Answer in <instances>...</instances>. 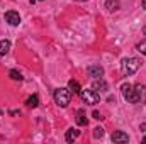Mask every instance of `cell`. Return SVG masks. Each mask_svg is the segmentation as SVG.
Masks as SVG:
<instances>
[{
	"instance_id": "cell-1",
	"label": "cell",
	"mask_w": 146,
	"mask_h": 144,
	"mask_svg": "<svg viewBox=\"0 0 146 144\" xmlns=\"http://www.w3.org/2000/svg\"><path fill=\"white\" fill-rule=\"evenodd\" d=\"M53 97H54V102H56L60 107L65 108V107H68V104L72 102V90H70V88H65V87L56 88L54 93H53Z\"/></svg>"
},
{
	"instance_id": "cell-2",
	"label": "cell",
	"mask_w": 146,
	"mask_h": 144,
	"mask_svg": "<svg viewBox=\"0 0 146 144\" xmlns=\"http://www.w3.org/2000/svg\"><path fill=\"white\" fill-rule=\"evenodd\" d=\"M139 65H141V61L138 58H124L122 63H121V71H122L124 76H131V75H134L138 71Z\"/></svg>"
},
{
	"instance_id": "cell-3",
	"label": "cell",
	"mask_w": 146,
	"mask_h": 144,
	"mask_svg": "<svg viewBox=\"0 0 146 144\" xmlns=\"http://www.w3.org/2000/svg\"><path fill=\"white\" fill-rule=\"evenodd\" d=\"M121 92H122L124 100H127V104H138V102H141V98L138 97V93H136V90H134L133 85H129V83H122Z\"/></svg>"
},
{
	"instance_id": "cell-4",
	"label": "cell",
	"mask_w": 146,
	"mask_h": 144,
	"mask_svg": "<svg viewBox=\"0 0 146 144\" xmlns=\"http://www.w3.org/2000/svg\"><path fill=\"white\" fill-rule=\"evenodd\" d=\"M80 97H82V100H83L87 105H97V104L100 102V95H99V92H95L94 88L82 90V92H80Z\"/></svg>"
},
{
	"instance_id": "cell-5",
	"label": "cell",
	"mask_w": 146,
	"mask_h": 144,
	"mask_svg": "<svg viewBox=\"0 0 146 144\" xmlns=\"http://www.w3.org/2000/svg\"><path fill=\"white\" fill-rule=\"evenodd\" d=\"M5 22H9L10 26H19L21 24V15H19V12H15V10H9V12H5Z\"/></svg>"
},
{
	"instance_id": "cell-6",
	"label": "cell",
	"mask_w": 146,
	"mask_h": 144,
	"mask_svg": "<svg viewBox=\"0 0 146 144\" xmlns=\"http://www.w3.org/2000/svg\"><path fill=\"white\" fill-rule=\"evenodd\" d=\"M87 73H88V76H92V78H102V76H104V68H102L100 65H90V66L87 68Z\"/></svg>"
},
{
	"instance_id": "cell-7",
	"label": "cell",
	"mask_w": 146,
	"mask_h": 144,
	"mask_svg": "<svg viewBox=\"0 0 146 144\" xmlns=\"http://www.w3.org/2000/svg\"><path fill=\"white\" fill-rule=\"evenodd\" d=\"M92 88L95 90V92H107V88H109V85H107V81L106 80H102V78H95V81L92 83Z\"/></svg>"
},
{
	"instance_id": "cell-8",
	"label": "cell",
	"mask_w": 146,
	"mask_h": 144,
	"mask_svg": "<svg viewBox=\"0 0 146 144\" xmlns=\"http://www.w3.org/2000/svg\"><path fill=\"white\" fill-rule=\"evenodd\" d=\"M112 141L114 143H127L129 141V136L126 132H122V131H115L112 134Z\"/></svg>"
},
{
	"instance_id": "cell-9",
	"label": "cell",
	"mask_w": 146,
	"mask_h": 144,
	"mask_svg": "<svg viewBox=\"0 0 146 144\" xmlns=\"http://www.w3.org/2000/svg\"><path fill=\"white\" fill-rule=\"evenodd\" d=\"M78 136H80V131H78V129H68L66 134H65V141H66V143H73Z\"/></svg>"
},
{
	"instance_id": "cell-10",
	"label": "cell",
	"mask_w": 146,
	"mask_h": 144,
	"mask_svg": "<svg viewBox=\"0 0 146 144\" xmlns=\"http://www.w3.org/2000/svg\"><path fill=\"white\" fill-rule=\"evenodd\" d=\"M106 9H107L109 12H115V10L121 9V2H119V0H107V2H106Z\"/></svg>"
},
{
	"instance_id": "cell-11",
	"label": "cell",
	"mask_w": 146,
	"mask_h": 144,
	"mask_svg": "<svg viewBox=\"0 0 146 144\" xmlns=\"http://www.w3.org/2000/svg\"><path fill=\"white\" fill-rule=\"evenodd\" d=\"M9 49H10V41L9 39H2L0 41V58L5 56L9 53Z\"/></svg>"
},
{
	"instance_id": "cell-12",
	"label": "cell",
	"mask_w": 146,
	"mask_h": 144,
	"mask_svg": "<svg viewBox=\"0 0 146 144\" xmlns=\"http://www.w3.org/2000/svg\"><path fill=\"white\" fill-rule=\"evenodd\" d=\"M68 88L72 90V93H78V95H80V92H82L80 83H78L76 80H70V81H68Z\"/></svg>"
},
{
	"instance_id": "cell-13",
	"label": "cell",
	"mask_w": 146,
	"mask_h": 144,
	"mask_svg": "<svg viewBox=\"0 0 146 144\" xmlns=\"http://www.w3.org/2000/svg\"><path fill=\"white\" fill-rule=\"evenodd\" d=\"M26 105L31 108H36L37 105H39V97L37 95H33V97H29L27 100H26Z\"/></svg>"
},
{
	"instance_id": "cell-14",
	"label": "cell",
	"mask_w": 146,
	"mask_h": 144,
	"mask_svg": "<svg viewBox=\"0 0 146 144\" xmlns=\"http://www.w3.org/2000/svg\"><path fill=\"white\" fill-rule=\"evenodd\" d=\"M75 120H76V124H78V126H88V119L83 115V112H78Z\"/></svg>"
},
{
	"instance_id": "cell-15",
	"label": "cell",
	"mask_w": 146,
	"mask_h": 144,
	"mask_svg": "<svg viewBox=\"0 0 146 144\" xmlns=\"http://www.w3.org/2000/svg\"><path fill=\"white\" fill-rule=\"evenodd\" d=\"M134 90H136V93H138V97H139L141 100L146 97V87H145V85H136V87H134Z\"/></svg>"
},
{
	"instance_id": "cell-16",
	"label": "cell",
	"mask_w": 146,
	"mask_h": 144,
	"mask_svg": "<svg viewBox=\"0 0 146 144\" xmlns=\"http://www.w3.org/2000/svg\"><path fill=\"white\" fill-rule=\"evenodd\" d=\"M9 76H10L12 80H15V81H22V75L17 71V70H10V71H9Z\"/></svg>"
},
{
	"instance_id": "cell-17",
	"label": "cell",
	"mask_w": 146,
	"mask_h": 144,
	"mask_svg": "<svg viewBox=\"0 0 146 144\" xmlns=\"http://www.w3.org/2000/svg\"><path fill=\"white\" fill-rule=\"evenodd\" d=\"M102 136H104V129H102V127H95V129H94V137L99 139V137H102Z\"/></svg>"
},
{
	"instance_id": "cell-18",
	"label": "cell",
	"mask_w": 146,
	"mask_h": 144,
	"mask_svg": "<svg viewBox=\"0 0 146 144\" xmlns=\"http://www.w3.org/2000/svg\"><path fill=\"white\" fill-rule=\"evenodd\" d=\"M138 51H139L141 54H146V41H141V42L138 44Z\"/></svg>"
},
{
	"instance_id": "cell-19",
	"label": "cell",
	"mask_w": 146,
	"mask_h": 144,
	"mask_svg": "<svg viewBox=\"0 0 146 144\" xmlns=\"http://www.w3.org/2000/svg\"><path fill=\"white\" fill-rule=\"evenodd\" d=\"M92 117H94V119H97V120H99V119H102V117H100V114H99L97 110H94V112H92Z\"/></svg>"
},
{
	"instance_id": "cell-20",
	"label": "cell",
	"mask_w": 146,
	"mask_h": 144,
	"mask_svg": "<svg viewBox=\"0 0 146 144\" xmlns=\"http://www.w3.org/2000/svg\"><path fill=\"white\" fill-rule=\"evenodd\" d=\"M143 9L146 10V0H143Z\"/></svg>"
},
{
	"instance_id": "cell-21",
	"label": "cell",
	"mask_w": 146,
	"mask_h": 144,
	"mask_svg": "<svg viewBox=\"0 0 146 144\" xmlns=\"http://www.w3.org/2000/svg\"><path fill=\"white\" fill-rule=\"evenodd\" d=\"M31 3H36V2H41V0H29Z\"/></svg>"
},
{
	"instance_id": "cell-22",
	"label": "cell",
	"mask_w": 146,
	"mask_h": 144,
	"mask_svg": "<svg viewBox=\"0 0 146 144\" xmlns=\"http://www.w3.org/2000/svg\"><path fill=\"white\" fill-rule=\"evenodd\" d=\"M143 34H145V36H146V26H145V27H143Z\"/></svg>"
},
{
	"instance_id": "cell-23",
	"label": "cell",
	"mask_w": 146,
	"mask_h": 144,
	"mask_svg": "<svg viewBox=\"0 0 146 144\" xmlns=\"http://www.w3.org/2000/svg\"><path fill=\"white\" fill-rule=\"evenodd\" d=\"M143 143H146V136H145V137H143Z\"/></svg>"
},
{
	"instance_id": "cell-24",
	"label": "cell",
	"mask_w": 146,
	"mask_h": 144,
	"mask_svg": "<svg viewBox=\"0 0 146 144\" xmlns=\"http://www.w3.org/2000/svg\"><path fill=\"white\" fill-rule=\"evenodd\" d=\"M75 2H85V0H75Z\"/></svg>"
},
{
	"instance_id": "cell-25",
	"label": "cell",
	"mask_w": 146,
	"mask_h": 144,
	"mask_svg": "<svg viewBox=\"0 0 146 144\" xmlns=\"http://www.w3.org/2000/svg\"><path fill=\"white\" fill-rule=\"evenodd\" d=\"M2 114H3V112H2V110H0V115H2Z\"/></svg>"
}]
</instances>
